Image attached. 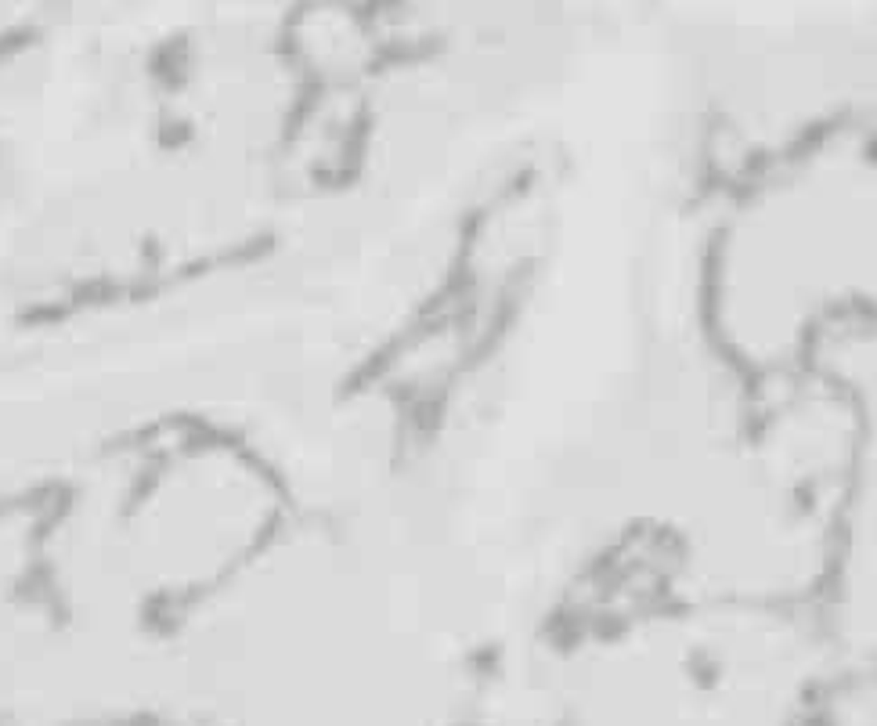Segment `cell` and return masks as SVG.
Returning <instances> with one entry per match:
<instances>
[{
    "instance_id": "cell-1",
    "label": "cell",
    "mask_w": 877,
    "mask_h": 726,
    "mask_svg": "<svg viewBox=\"0 0 877 726\" xmlns=\"http://www.w3.org/2000/svg\"><path fill=\"white\" fill-rule=\"evenodd\" d=\"M91 726H94V723H91Z\"/></svg>"
}]
</instances>
